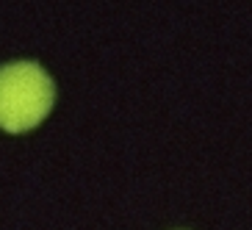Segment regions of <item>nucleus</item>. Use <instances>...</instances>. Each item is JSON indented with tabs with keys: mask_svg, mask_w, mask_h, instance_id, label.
Returning <instances> with one entry per match:
<instances>
[{
	"mask_svg": "<svg viewBox=\"0 0 252 230\" xmlns=\"http://www.w3.org/2000/svg\"><path fill=\"white\" fill-rule=\"evenodd\" d=\"M56 103L53 78L33 61L0 67V128L25 133L36 128Z\"/></svg>",
	"mask_w": 252,
	"mask_h": 230,
	"instance_id": "1",
	"label": "nucleus"
}]
</instances>
